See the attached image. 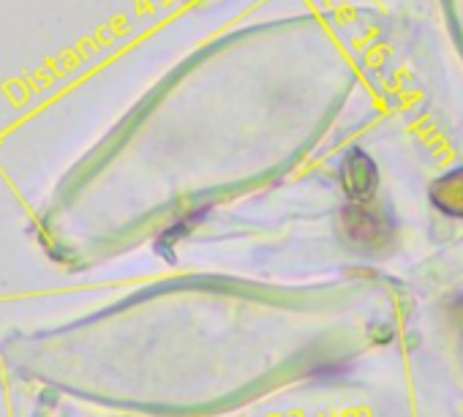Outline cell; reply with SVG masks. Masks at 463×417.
<instances>
[{
	"mask_svg": "<svg viewBox=\"0 0 463 417\" xmlns=\"http://www.w3.org/2000/svg\"><path fill=\"white\" fill-rule=\"evenodd\" d=\"M341 232L357 249L368 254H379L392 243V222L384 213H376L363 202H352L341 211Z\"/></svg>",
	"mask_w": 463,
	"mask_h": 417,
	"instance_id": "1",
	"label": "cell"
},
{
	"mask_svg": "<svg viewBox=\"0 0 463 417\" xmlns=\"http://www.w3.org/2000/svg\"><path fill=\"white\" fill-rule=\"evenodd\" d=\"M376 180H379V175H376L373 158H371L368 153H363L360 147H354V150L344 158V164H341V183H344L346 194H349L354 202H363V199H368V196L373 194Z\"/></svg>",
	"mask_w": 463,
	"mask_h": 417,
	"instance_id": "2",
	"label": "cell"
},
{
	"mask_svg": "<svg viewBox=\"0 0 463 417\" xmlns=\"http://www.w3.org/2000/svg\"><path fill=\"white\" fill-rule=\"evenodd\" d=\"M430 202L441 213L452 219H463V166L449 169L447 175L430 183Z\"/></svg>",
	"mask_w": 463,
	"mask_h": 417,
	"instance_id": "3",
	"label": "cell"
}]
</instances>
